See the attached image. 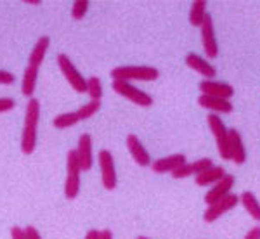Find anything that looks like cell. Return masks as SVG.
<instances>
[{
    "label": "cell",
    "mask_w": 260,
    "mask_h": 239,
    "mask_svg": "<svg viewBox=\"0 0 260 239\" xmlns=\"http://www.w3.org/2000/svg\"><path fill=\"white\" fill-rule=\"evenodd\" d=\"M49 45H50V39L49 37H40L37 40L35 47L31 49V54H30V59H28V66L24 70V75H23V83H21V92L23 95L31 99L33 92H35V87H37V78H39V70L44 62V57L49 50Z\"/></svg>",
    "instance_id": "cell-1"
},
{
    "label": "cell",
    "mask_w": 260,
    "mask_h": 239,
    "mask_svg": "<svg viewBox=\"0 0 260 239\" xmlns=\"http://www.w3.org/2000/svg\"><path fill=\"white\" fill-rule=\"evenodd\" d=\"M40 121V103L39 99H28L26 111H24V127L21 135V151L23 154H31L37 148V130Z\"/></svg>",
    "instance_id": "cell-2"
},
{
    "label": "cell",
    "mask_w": 260,
    "mask_h": 239,
    "mask_svg": "<svg viewBox=\"0 0 260 239\" xmlns=\"http://www.w3.org/2000/svg\"><path fill=\"white\" fill-rule=\"evenodd\" d=\"M158 77H160V71L153 66H118L111 70V78L118 82H130V80L153 82Z\"/></svg>",
    "instance_id": "cell-3"
},
{
    "label": "cell",
    "mask_w": 260,
    "mask_h": 239,
    "mask_svg": "<svg viewBox=\"0 0 260 239\" xmlns=\"http://www.w3.org/2000/svg\"><path fill=\"white\" fill-rule=\"evenodd\" d=\"M80 163H78L77 151L70 149L66 154V182H64V196L68 199H75L80 192Z\"/></svg>",
    "instance_id": "cell-4"
},
{
    "label": "cell",
    "mask_w": 260,
    "mask_h": 239,
    "mask_svg": "<svg viewBox=\"0 0 260 239\" xmlns=\"http://www.w3.org/2000/svg\"><path fill=\"white\" fill-rule=\"evenodd\" d=\"M208 127H210L213 137L217 142V151L222 159H231V151H229V128L224 125V121L219 115H208Z\"/></svg>",
    "instance_id": "cell-5"
},
{
    "label": "cell",
    "mask_w": 260,
    "mask_h": 239,
    "mask_svg": "<svg viewBox=\"0 0 260 239\" xmlns=\"http://www.w3.org/2000/svg\"><path fill=\"white\" fill-rule=\"evenodd\" d=\"M111 87H113V90H115L118 95H121V97H125V99H128L130 103L137 104V106H141V108L153 106V97H151L149 94H146L144 90H139L137 87H134L132 83L113 80Z\"/></svg>",
    "instance_id": "cell-6"
},
{
    "label": "cell",
    "mask_w": 260,
    "mask_h": 239,
    "mask_svg": "<svg viewBox=\"0 0 260 239\" xmlns=\"http://www.w3.org/2000/svg\"><path fill=\"white\" fill-rule=\"evenodd\" d=\"M57 66L61 68L66 82L71 85V89L75 92H80V94L87 92V78H83V75L75 68V64L70 61V57L66 54H59L57 56Z\"/></svg>",
    "instance_id": "cell-7"
},
{
    "label": "cell",
    "mask_w": 260,
    "mask_h": 239,
    "mask_svg": "<svg viewBox=\"0 0 260 239\" xmlns=\"http://www.w3.org/2000/svg\"><path fill=\"white\" fill-rule=\"evenodd\" d=\"M98 161L101 166V179H103V186L106 191H113L116 187V168H115V159L108 149L99 151Z\"/></svg>",
    "instance_id": "cell-8"
},
{
    "label": "cell",
    "mask_w": 260,
    "mask_h": 239,
    "mask_svg": "<svg viewBox=\"0 0 260 239\" xmlns=\"http://www.w3.org/2000/svg\"><path fill=\"white\" fill-rule=\"evenodd\" d=\"M238 203H240V196H236V194L231 192V194H228L225 198L208 204L207 210H205V215H203L205 222H215L217 219H220L224 213H228L233 208H236Z\"/></svg>",
    "instance_id": "cell-9"
},
{
    "label": "cell",
    "mask_w": 260,
    "mask_h": 239,
    "mask_svg": "<svg viewBox=\"0 0 260 239\" xmlns=\"http://www.w3.org/2000/svg\"><path fill=\"white\" fill-rule=\"evenodd\" d=\"M201 42H203V49L210 59H215L219 56V44H217L215 28H213V19L210 14L205 16V21L201 24Z\"/></svg>",
    "instance_id": "cell-10"
},
{
    "label": "cell",
    "mask_w": 260,
    "mask_h": 239,
    "mask_svg": "<svg viewBox=\"0 0 260 239\" xmlns=\"http://www.w3.org/2000/svg\"><path fill=\"white\" fill-rule=\"evenodd\" d=\"M234 184H236V179H234V175L225 174L224 177H222L217 184H213L212 189L208 191L207 194H205V203L212 204V203H215V201L225 198L228 194H231V191H233Z\"/></svg>",
    "instance_id": "cell-11"
},
{
    "label": "cell",
    "mask_w": 260,
    "mask_h": 239,
    "mask_svg": "<svg viewBox=\"0 0 260 239\" xmlns=\"http://www.w3.org/2000/svg\"><path fill=\"white\" fill-rule=\"evenodd\" d=\"M200 90L205 95H212V97H220V99H231L234 95L233 85L224 82H215V80H203L200 83Z\"/></svg>",
    "instance_id": "cell-12"
},
{
    "label": "cell",
    "mask_w": 260,
    "mask_h": 239,
    "mask_svg": "<svg viewBox=\"0 0 260 239\" xmlns=\"http://www.w3.org/2000/svg\"><path fill=\"white\" fill-rule=\"evenodd\" d=\"M75 151H77L80 168L83 172H89L92 168V163H94V154H92V137L89 133H82V135L78 137V146Z\"/></svg>",
    "instance_id": "cell-13"
},
{
    "label": "cell",
    "mask_w": 260,
    "mask_h": 239,
    "mask_svg": "<svg viewBox=\"0 0 260 239\" xmlns=\"http://www.w3.org/2000/svg\"><path fill=\"white\" fill-rule=\"evenodd\" d=\"M213 166V161L210 158H201V159H196V161H191V163H184L180 165L177 170L172 174L174 179H186V177H192V175H200L201 172H205L207 168Z\"/></svg>",
    "instance_id": "cell-14"
},
{
    "label": "cell",
    "mask_w": 260,
    "mask_h": 239,
    "mask_svg": "<svg viewBox=\"0 0 260 239\" xmlns=\"http://www.w3.org/2000/svg\"><path fill=\"white\" fill-rule=\"evenodd\" d=\"M127 149L130 151V156L134 158V161L139 166H151V154L146 151L139 137H136L134 133H130L127 137Z\"/></svg>",
    "instance_id": "cell-15"
},
{
    "label": "cell",
    "mask_w": 260,
    "mask_h": 239,
    "mask_svg": "<svg viewBox=\"0 0 260 239\" xmlns=\"http://www.w3.org/2000/svg\"><path fill=\"white\" fill-rule=\"evenodd\" d=\"M184 163H186V156L179 153V154H170V156L156 159V161L151 163V168H153L154 174H174Z\"/></svg>",
    "instance_id": "cell-16"
},
{
    "label": "cell",
    "mask_w": 260,
    "mask_h": 239,
    "mask_svg": "<svg viewBox=\"0 0 260 239\" xmlns=\"http://www.w3.org/2000/svg\"><path fill=\"white\" fill-rule=\"evenodd\" d=\"M198 104L201 108H205V110L212 111L213 115H219V113L228 115V113H231L234 110L231 100L220 99V97H212V95H205V94H201L198 97Z\"/></svg>",
    "instance_id": "cell-17"
},
{
    "label": "cell",
    "mask_w": 260,
    "mask_h": 239,
    "mask_svg": "<svg viewBox=\"0 0 260 239\" xmlns=\"http://www.w3.org/2000/svg\"><path fill=\"white\" fill-rule=\"evenodd\" d=\"M229 151H231V161L236 165H243L246 161V149L243 144V139L236 128H229Z\"/></svg>",
    "instance_id": "cell-18"
},
{
    "label": "cell",
    "mask_w": 260,
    "mask_h": 239,
    "mask_svg": "<svg viewBox=\"0 0 260 239\" xmlns=\"http://www.w3.org/2000/svg\"><path fill=\"white\" fill-rule=\"evenodd\" d=\"M186 64L189 66L191 70H194L196 73L203 75L207 80H213V78H215V75H217V70L213 68V66L207 59L200 57L198 54H187V56H186Z\"/></svg>",
    "instance_id": "cell-19"
},
{
    "label": "cell",
    "mask_w": 260,
    "mask_h": 239,
    "mask_svg": "<svg viewBox=\"0 0 260 239\" xmlns=\"http://www.w3.org/2000/svg\"><path fill=\"white\" fill-rule=\"evenodd\" d=\"M224 175H225L224 166H210V168L201 172L200 175H196L194 180L200 187H207V186H210V184H217Z\"/></svg>",
    "instance_id": "cell-20"
},
{
    "label": "cell",
    "mask_w": 260,
    "mask_h": 239,
    "mask_svg": "<svg viewBox=\"0 0 260 239\" xmlns=\"http://www.w3.org/2000/svg\"><path fill=\"white\" fill-rule=\"evenodd\" d=\"M240 203L245 207L246 212L250 213L251 219L260 222V203H258V199L255 198L253 192H250V191L243 192V194L240 196Z\"/></svg>",
    "instance_id": "cell-21"
},
{
    "label": "cell",
    "mask_w": 260,
    "mask_h": 239,
    "mask_svg": "<svg viewBox=\"0 0 260 239\" xmlns=\"http://www.w3.org/2000/svg\"><path fill=\"white\" fill-rule=\"evenodd\" d=\"M207 2L203 0H196V2L191 4V11H189V21L192 26H201L205 21V16H207Z\"/></svg>",
    "instance_id": "cell-22"
},
{
    "label": "cell",
    "mask_w": 260,
    "mask_h": 239,
    "mask_svg": "<svg viewBox=\"0 0 260 239\" xmlns=\"http://www.w3.org/2000/svg\"><path fill=\"white\" fill-rule=\"evenodd\" d=\"M52 123H54V127H56V128H70V127H75V125L80 123V118H78L77 111L62 113V115L54 118Z\"/></svg>",
    "instance_id": "cell-23"
},
{
    "label": "cell",
    "mask_w": 260,
    "mask_h": 239,
    "mask_svg": "<svg viewBox=\"0 0 260 239\" xmlns=\"http://www.w3.org/2000/svg\"><path fill=\"white\" fill-rule=\"evenodd\" d=\"M87 94H89L90 100H101L103 97V85L98 77L87 78Z\"/></svg>",
    "instance_id": "cell-24"
},
{
    "label": "cell",
    "mask_w": 260,
    "mask_h": 239,
    "mask_svg": "<svg viewBox=\"0 0 260 239\" xmlns=\"http://www.w3.org/2000/svg\"><path fill=\"white\" fill-rule=\"evenodd\" d=\"M99 110H101V100H90V103L83 104L80 110L77 111V115H78V118H80V121L89 120L90 116H94Z\"/></svg>",
    "instance_id": "cell-25"
},
{
    "label": "cell",
    "mask_w": 260,
    "mask_h": 239,
    "mask_svg": "<svg viewBox=\"0 0 260 239\" xmlns=\"http://www.w3.org/2000/svg\"><path fill=\"white\" fill-rule=\"evenodd\" d=\"M87 9H89V0H77L71 7V16H73V19L80 21L87 14Z\"/></svg>",
    "instance_id": "cell-26"
},
{
    "label": "cell",
    "mask_w": 260,
    "mask_h": 239,
    "mask_svg": "<svg viewBox=\"0 0 260 239\" xmlns=\"http://www.w3.org/2000/svg\"><path fill=\"white\" fill-rule=\"evenodd\" d=\"M16 103L14 99H9V97H0V113H7L11 110H14Z\"/></svg>",
    "instance_id": "cell-27"
},
{
    "label": "cell",
    "mask_w": 260,
    "mask_h": 239,
    "mask_svg": "<svg viewBox=\"0 0 260 239\" xmlns=\"http://www.w3.org/2000/svg\"><path fill=\"white\" fill-rule=\"evenodd\" d=\"M11 83H14V75L0 70V85H11Z\"/></svg>",
    "instance_id": "cell-28"
},
{
    "label": "cell",
    "mask_w": 260,
    "mask_h": 239,
    "mask_svg": "<svg viewBox=\"0 0 260 239\" xmlns=\"http://www.w3.org/2000/svg\"><path fill=\"white\" fill-rule=\"evenodd\" d=\"M11 237L12 239H28L24 229H21V227H12L11 229Z\"/></svg>",
    "instance_id": "cell-29"
},
{
    "label": "cell",
    "mask_w": 260,
    "mask_h": 239,
    "mask_svg": "<svg viewBox=\"0 0 260 239\" xmlns=\"http://www.w3.org/2000/svg\"><path fill=\"white\" fill-rule=\"evenodd\" d=\"M24 232H26V236H28V239H42V236H40V232L37 230L33 225H28L26 229H24Z\"/></svg>",
    "instance_id": "cell-30"
},
{
    "label": "cell",
    "mask_w": 260,
    "mask_h": 239,
    "mask_svg": "<svg viewBox=\"0 0 260 239\" xmlns=\"http://www.w3.org/2000/svg\"><path fill=\"white\" fill-rule=\"evenodd\" d=\"M243 239H260V225H255V227H251Z\"/></svg>",
    "instance_id": "cell-31"
},
{
    "label": "cell",
    "mask_w": 260,
    "mask_h": 239,
    "mask_svg": "<svg viewBox=\"0 0 260 239\" xmlns=\"http://www.w3.org/2000/svg\"><path fill=\"white\" fill-rule=\"evenodd\" d=\"M83 239H101V230L98 229H90L89 232L85 234V237Z\"/></svg>",
    "instance_id": "cell-32"
},
{
    "label": "cell",
    "mask_w": 260,
    "mask_h": 239,
    "mask_svg": "<svg viewBox=\"0 0 260 239\" xmlns=\"http://www.w3.org/2000/svg\"><path fill=\"white\" fill-rule=\"evenodd\" d=\"M101 239H113V232H111L110 229L101 230Z\"/></svg>",
    "instance_id": "cell-33"
},
{
    "label": "cell",
    "mask_w": 260,
    "mask_h": 239,
    "mask_svg": "<svg viewBox=\"0 0 260 239\" xmlns=\"http://www.w3.org/2000/svg\"><path fill=\"white\" fill-rule=\"evenodd\" d=\"M28 4H31V6H39V0H28Z\"/></svg>",
    "instance_id": "cell-34"
},
{
    "label": "cell",
    "mask_w": 260,
    "mask_h": 239,
    "mask_svg": "<svg viewBox=\"0 0 260 239\" xmlns=\"http://www.w3.org/2000/svg\"><path fill=\"white\" fill-rule=\"evenodd\" d=\"M137 239H149V237H144V236H141V237H137Z\"/></svg>",
    "instance_id": "cell-35"
}]
</instances>
